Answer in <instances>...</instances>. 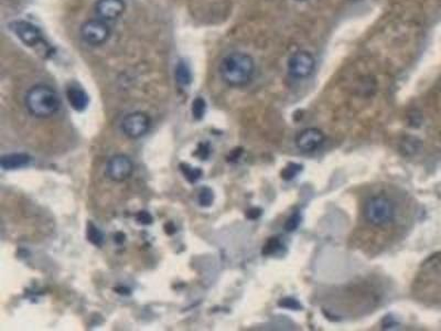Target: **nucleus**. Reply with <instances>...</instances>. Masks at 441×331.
<instances>
[{
  "mask_svg": "<svg viewBox=\"0 0 441 331\" xmlns=\"http://www.w3.org/2000/svg\"><path fill=\"white\" fill-rule=\"evenodd\" d=\"M363 217L369 226L384 228L395 220L396 206L387 195H372L367 197L364 204Z\"/></svg>",
  "mask_w": 441,
  "mask_h": 331,
  "instance_id": "7ed1b4c3",
  "label": "nucleus"
},
{
  "mask_svg": "<svg viewBox=\"0 0 441 331\" xmlns=\"http://www.w3.org/2000/svg\"><path fill=\"white\" fill-rule=\"evenodd\" d=\"M133 173V162L126 155H116L111 157L106 164V175L111 180L116 182L127 180Z\"/></svg>",
  "mask_w": 441,
  "mask_h": 331,
  "instance_id": "6e6552de",
  "label": "nucleus"
},
{
  "mask_svg": "<svg viewBox=\"0 0 441 331\" xmlns=\"http://www.w3.org/2000/svg\"><path fill=\"white\" fill-rule=\"evenodd\" d=\"M175 80L181 87H188L192 81L191 71L186 62L180 61L175 67Z\"/></svg>",
  "mask_w": 441,
  "mask_h": 331,
  "instance_id": "4468645a",
  "label": "nucleus"
},
{
  "mask_svg": "<svg viewBox=\"0 0 441 331\" xmlns=\"http://www.w3.org/2000/svg\"><path fill=\"white\" fill-rule=\"evenodd\" d=\"M136 221L142 226H149L153 222V217H151L149 212L140 211L136 215Z\"/></svg>",
  "mask_w": 441,
  "mask_h": 331,
  "instance_id": "5701e85b",
  "label": "nucleus"
},
{
  "mask_svg": "<svg viewBox=\"0 0 441 331\" xmlns=\"http://www.w3.org/2000/svg\"><path fill=\"white\" fill-rule=\"evenodd\" d=\"M10 29L23 43L28 47H36L43 45L45 38L38 27L25 20H16L10 23Z\"/></svg>",
  "mask_w": 441,
  "mask_h": 331,
  "instance_id": "0eeeda50",
  "label": "nucleus"
},
{
  "mask_svg": "<svg viewBox=\"0 0 441 331\" xmlns=\"http://www.w3.org/2000/svg\"><path fill=\"white\" fill-rule=\"evenodd\" d=\"M261 215V210L257 209V208H252V209L248 210V211L246 212V217L250 219V220H255V219H257Z\"/></svg>",
  "mask_w": 441,
  "mask_h": 331,
  "instance_id": "393cba45",
  "label": "nucleus"
},
{
  "mask_svg": "<svg viewBox=\"0 0 441 331\" xmlns=\"http://www.w3.org/2000/svg\"><path fill=\"white\" fill-rule=\"evenodd\" d=\"M254 73L255 62L247 53H230L223 58L219 64V74L228 87H245L252 81Z\"/></svg>",
  "mask_w": 441,
  "mask_h": 331,
  "instance_id": "f257e3e1",
  "label": "nucleus"
},
{
  "mask_svg": "<svg viewBox=\"0 0 441 331\" xmlns=\"http://www.w3.org/2000/svg\"><path fill=\"white\" fill-rule=\"evenodd\" d=\"M281 248V241H279L277 237H272V239L265 244V246H263V254H265V255H272V254H275Z\"/></svg>",
  "mask_w": 441,
  "mask_h": 331,
  "instance_id": "6ab92c4d",
  "label": "nucleus"
},
{
  "mask_svg": "<svg viewBox=\"0 0 441 331\" xmlns=\"http://www.w3.org/2000/svg\"><path fill=\"white\" fill-rule=\"evenodd\" d=\"M197 200H199V204H200L201 206H211L214 200L213 191H212L210 188H208V186L203 188V189H201L200 193H199Z\"/></svg>",
  "mask_w": 441,
  "mask_h": 331,
  "instance_id": "a211bd4d",
  "label": "nucleus"
},
{
  "mask_svg": "<svg viewBox=\"0 0 441 331\" xmlns=\"http://www.w3.org/2000/svg\"><path fill=\"white\" fill-rule=\"evenodd\" d=\"M325 142V135L318 128H307L305 131H300L296 138V145L300 151L305 153L314 151Z\"/></svg>",
  "mask_w": 441,
  "mask_h": 331,
  "instance_id": "9d476101",
  "label": "nucleus"
},
{
  "mask_svg": "<svg viewBox=\"0 0 441 331\" xmlns=\"http://www.w3.org/2000/svg\"><path fill=\"white\" fill-rule=\"evenodd\" d=\"M297 1H307V0H297Z\"/></svg>",
  "mask_w": 441,
  "mask_h": 331,
  "instance_id": "cd10ccee",
  "label": "nucleus"
},
{
  "mask_svg": "<svg viewBox=\"0 0 441 331\" xmlns=\"http://www.w3.org/2000/svg\"><path fill=\"white\" fill-rule=\"evenodd\" d=\"M316 60L308 51H297L288 60L289 74L294 78H305L314 72Z\"/></svg>",
  "mask_w": 441,
  "mask_h": 331,
  "instance_id": "423d86ee",
  "label": "nucleus"
},
{
  "mask_svg": "<svg viewBox=\"0 0 441 331\" xmlns=\"http://www.w3.org/2000/svg\"><path fill=\"white\" fill-rule=\"evenodd\" d=\"M115 242L118 243V244H122L125 241V234L122 233V232H117L115 234L114 237Z\"/></svg>",
  "mask_w": 441,
  "mask_h": 331,
  "instance_id": "a878e982",
  "label": "nucleus"
},
{
  "mask_svg": "<svg viewBox=\"0 0 441 331\" xmlns=\"http://www.w3.org/2000/svg\"><path fill=\"white\" fill-rule=\"evenodd\" d=\"M300 221H301V215H300L299 212H294L288 217V220L285 223L283 228L287 232L294 231L299 226Z\"/></svg>",
  "mask_w": 441,
  "mask_h": 331,
  "instance_id": "aec40b11",
  "label": "nucleus"
},
{
  "mask_svg": "<svg viewBox=\"0 0 441 331\" xmlns=\"http://www.w3.org/2000/svg\"><path fill=\"white\" fill-rule=\"evenodd\" d=\"M279 305H281V307H285V308H288V309H300L301 308V306H300V303H298L296 299H292V298H286V299H283V301L279 303Z\"/></svg>",
  "mask_w": 441,
  "mask_h": 331,
  "instance_id": "b1692460",
  "label": "nucleus"
},
{
  "mask_svg": "<svg viewBox=\"0 0 441 331\" xmlns=\"http://www.w3.org/2000/svg\"><path fill=\"white\" fill-rule=\"evenodd\" d=\"M86 237L89 239V242L92 243L95 246H102L104 243V235L100 232L98 226H95L92 222L87 223V228H86Z\"/></svg>",
  "mask_w": 441,
  "mask_h": 331,
  "instance_id": "2eb2a0df",
  "label": "nucleus"
},
{
  "mask_svg": "<svg viewBox=\"0 0 441 331\" xmlns=\"http://www.w3.org/2000/svg\"><path fill=\"white\" fill-rule=\"evenodd\" d=\"M67 98L71 107L76 111H85L89 106V95L78 87H67Z\"/></svg>",
  "mask_w": 441,
  "mask_h": 331,
  "instance_id": "9b49d317",
  "label": "nucleus"
},
{
  "mask_svg": "<svg viewBox=\"0 0 441 331\" xmlns=\"http://www.w3.org/2000/svg\"><path fill=\"white\" fill-rule=\"evenodd\" d=\"M164 228H166V233L169 234V235H171V234L175 233V224L173 223L169 222L166 223V226H164Z\"/></svg>",
  "mask_w": 441,
  "mask_h": 331,
  "instance_id": "bb28decb",
  "label": "nucleus"
},
{
  "mask_svg": "<svg viewBox=\"0 0 441 331\" xmlns=\"http://www.w3.org/2000/svg\"><path fill=\"white\" fill-rule=\"evenodd\" d=\"M300 171H301V166L296 164H290L283 170L281 175H283V178L285 179V180H292Z\"/></svg>",
  "mask_w": 441,
  "mask_h": 331,
  "instance_id": "412c9836",
  "label": "nucleus"
},
{
  "mask_svg": "<svg viewBox=\"0 0 441 331\" xmlns=\"http://www.w3.org/2000/svg\"><path fill=\"white\" fill-rule=\"evenodd\" d=\"M125 10L126 3L124 0H98L95 5V12L98 17L106 23L122 17Z\"/></svg>",
  "mask_w": 441,
  "mask_h": 331,
  "instance_id": "1a4fd4ad",
  "label": "nucleus"
},
{
  "mask_svg": "<svg viewBox=\"0 0 441 331\" xmlns=\"http://www.w3.org/2000/svg\"><path fill=\"white\" fill-rule=\"evenodd\" d=\"M422 142L417 137L408 136L400 142V151L405 156H413L422 151Z\"/></svg>",
  "mask_w": 441,
  "mask_h": 331,
  "instance_id": "ddd939ff",
  "label": "nucleus"
},
{
  "mask_svg": "<svg viewBox=\"0 0 441 331\" xmlns=\"http://www.w3.org/2000/svg\"><path fill=\"white\" fill-rule=\"evenodd\" d=\"M193 155L199 157L201 160H206L210 156V145H208V142H201L200 145L197 146V151Z\"/></svg>",
  "mask_w": 441,
  "mask_h": 331,
  "instance_id": "4be33fe9",
  "label": "nucleus"
},
{
  "mask_svg": "<svg viewBox=\"0 0 441 331\" xmlns=\"http://www.w3.org/2000/svg\"><path fill=\"white\" fill-rule=\"evenodd\" d=\"M206 100L202 98H197L192 103V115L195 117V120H202L206 114Z\"/></svg>",
  "mask_w": 441,
  "mask_h": 331,
  "instance_id": "f3484780",
  "label": "nucleus"
},
{
  "mask_svg": "<svg viewBox=\"0 0 441 331\" xmlns=\"http://www.w3.org/2000/svg\"><path fill=\"white\" fill-rule=\"evenodd\" d=\"M180 170L190 184H195L202 177V170L191 167L189 164H180Z\"/></svg>",
  "mask_w": 441,
  "mask_h": 331,
  "instance_id": "dca6fc26",
  "label": "nucleus"
},
{
  "mask_svg": "<svg viewBox=\"0 0 441 331\" xmlns=\"http://www.w3.org/2000/svg\"><path fill=\"white\" fill-rule=\"evenodd\" d=\"M61 100L56 89L38 84L29 89L25 94V107L32 116L38 118H49L58 113Z\"/></svg>",
  "mask_w": 441,
  "mask_h": 331,
  "instance_id": "f03ea898",
  "label": "nucleus"
},
{
  "mask_svg": "<svg viewBox=\"0 0 441 331\" xmlns=\"http://www.w3.org/2000/svg\"><path fill=\"white\" fill-rule=\"evenodd\" d=\"M31 158L27 153H8L0 159V166L5 170H16L27 167L30 164Z\"/></svg>",
  "mask_w": 441,
  "mask_h": 331,
  "instance_id": "f8f14e48",
  "label": "nucleus"
},
{
  "mask_svg": "<svg viewBox=\"0 0 441 331\" xmlns=\"http://www.w3.org/2000/svg\"><path fill=\"white\" fill-rule=\"evenodd\" d=\"M151 120L146 113L133 111L126 115L120 124V129L131 140H138L147 134Z\"/></svg>",
  "mask_w": 441,
  "mask_h": 331,
  "instance_id": "39448f33",
  "label": "nucleus"
},
{
  "mask_svg": "<svg viewBox=\"0 0 441 331\" xmlns=\"http://www.w3.org/2000/svg\"><path fill=\"white\" fill-rule=\"evenodd\" d=\"M80 38L92 47H100L109 41L111 31L106 21L100 19L87 20L80 25Z\"/></svg>",
  "mask_w": 441,
  "mask_h": 331,
  "instance_id": "20e7f679",
  "label": "nucleus"
}]
</instances>
